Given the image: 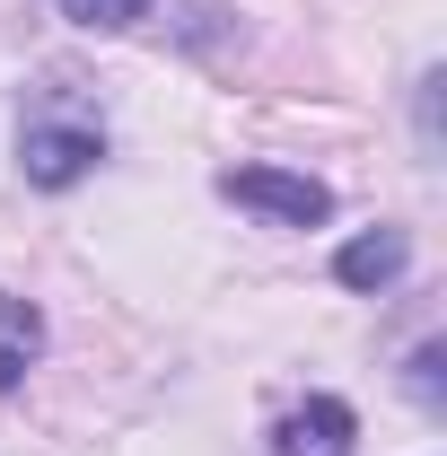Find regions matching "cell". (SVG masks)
Here are the masks:
<instances>
[{"instance_id": "7a4b0ae2", "label": "cell", "mask_w": 447, "mask_h": 456, "mask_svg": "<svg viewBox=\"0 0 447 456\" xmlns=\"http://www.w3.org/2000/svg\"><path fill=\"white\" fill-rule=\"evenodd\" d=\"M97 159H106V132L97 123H27V141H18V167H27V184H45V193L79 184Z\"/></svg>"}, {"instance_id": "6da1fadb", "label": "cell", "mask_w": 447, "mask_h": 456, "mask_svg": "<svg viewBox=\"0 0 447 456\" xmlns=\"http://www.w3.org/2000/svg\"><path fill=\"white\" fill-rule=\"evenodd\" d=\"M220 193L246 202V211H264V220H280V228H325L334 220V184H316L298 167H228Z\"/></svg>"}, {"instance_id": "5b68a950", "label": "cell", "mask_w": 447, "mask_h": 456, "mask_svg": "<svg viewBox=\"0 0 447 456\" xmlns=\"http://www.w3.org/2000/svg\"><path fill=\"white\" fill-rule=\"evenodd\" d=\"M36 342H45V325H36V307H27V298H0V395L18 387V369L36 360Z\"/></svg>"}, {"instance_id": "52a82bcc", "label": "cell", "mask_w": 447, "mask_h": 456, "mask_svg": "<svg viewBox=\"0 0 447 456\" xmlns=\"http://www.w3.org/2000/svg\"><path fill=\"white\" fill-rule=\"evenodd\" d=\"M412 395L439 403V342H421V351H412Z\"/></svg>"}, {"instance_id": "277c9868", "label": "cell", "mask_w": 447, "mask_h": 456, "mask_svg": "<svg viewBox=\"0 0 447 456\" xmlns=\"http://www.w3.org/2000/svg\"><path fill=\"white\" fill-rule=\"evenodd\" d=\"M403 264H412V246H403V228H369V237H351V246L334 255V273H342L351 289H386L394 273H403Z\"/></svg>"}, {"instance_id": "3957f363", "label": "cell", "mask_w": 447, "mask_h": 456, "mask_svg": "<svg viewBox=\"0 0 447 456\" xmlns=\"http://www.w3.org/2000/svg\"><path fill=\"white\" fill-rule=\"evenodd\" d=\"M272 448L280 456H360V421H351V403H342V395H307L272 430Z\"/></svg>"}, {"instance_id": "8992f818", "label": "cell", "mask_w": 447, "mask_h": 456, "mask_svg": "<svg viewBox=\"0 0 447 456\" xmlns=\"http://www.w3.org/2000/svg\"><path fill=\"white\" fill-rule=\"evenodd\" d=\"M61 18H79V27H97V36H123V27L150 18V0H61Z\"/></svg>"}]
</instances>
